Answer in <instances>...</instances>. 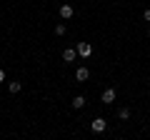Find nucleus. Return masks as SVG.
Masks as SVG:
<instances>
[{
	"mask_svg": "<svg viewBox=\"0 0 150 140\" xmlns=\"http://www.w3.org/2000/svg\"><path fill=\"white\" fill-rule=\"evenodd\" d=\"M100 100L103 103H112V100H115V90H112V88H105L103 95H100Z\"/></svg>",
	"mask_w": 150,
	"mask_h": 140,
	"instance_id": "20e7f679",
	"label": "nucleus"
},
{
	"mask_svg": "<svg viewBox=\"0 0 150 140\" xmlns=\"http://www.w3.org/2000/svg\"><path fill=\"white\" fill-rule=\"evenodd\" d=\"M0 83H5V70H0Z\"/></svg>",
	"mask_w": 150,
	"mask_h": 140,
	"instance_id": "f8f14e48",
	"label": "nucleus"
},
{
	"mask_svg": "<svg viewBox=\"0 0 150 140\" xmlns=\"http://www.w3.org/2000/svg\"><path fill=\"white\" fill-rule=\"evenodd\" d=\"M60 18H63V20H70V18L75 15V10H73V5H68V3H65V5H60Z\"/></svg>",
	"mask_w": 150,
	"mask_h": 140,
	"instance_id": "7ed1b4c3",
	"label": "nucleus"
},
{
	"mask_svg": "<svg viewBox=\"0 0 150 140\" xmlns=\"http://www.w3.org/2000/svg\"><path fill=\"white\" fill-rule=\"evenodd\" d=\"M148 35H150V30H148Z\"/></svg>",
	"mask_w": 150,
	"mask_h": 140,
	"instance_id": "ddd939ff",
	"label": "nucleus"
},
{
	"mask_svg": "<svg viewBox=\"0 0 150 140\" xmlns=\"http://www.w3.org/2000/svg\"><path fill=\"white\" fill-rule=\"evenodd\" d=\"M70 105H73V108H83V105H85V98H83V95H75Z\"/></svg>",
	"mask_w": 150,
	"mask_h": 140,
	"instance_id": "0eeeda50",
	"label": "nucleus"
},
{
	"mask_svg": "<svg viewBox=\"0 0 150 140\" xmlns=\"http://www.w3.org/2000/svg\"><path fill=\"white\" fill-rule=\"evenodd\" d=\"M20 88H23V83H18V80L8 83V90H10V93H20Z\"/></svg>",
	"mask_w": 150,
	"mask_h": 140,
	"instance_id": "6e6552de",
	"label": "nucleus"
},
{
	"mask_svg": "<svg viewBox=\"0 0 150 140\" xmlns=\"http://www.w3.org/2000/svg\"><path fill=\"white\" fill-rule=\"evenodd\" d=\"M118 115H120L123 120H128V118H130V110H128V108H123V110H118Z\"/></svg>",
	"mask_w": 150,
	"mask_h": 140,
	"instance_id": "9d476101",
	"label": "nucleus"
},
{
	"mask_svg": "<svg viewBox=\"0 0 150 140\" xmlns=\"http://www.w3.org/2000/svg\"><path fill=\"white\" fill-rule=\"evenodd\" d=\"M75 78H78L80 83H85L88 78H90V70H88V68H78V70H75Z\"/></svg>",
	"mask_w": 150,
	"mask_h": 140,
	"instance_id": "39448f33",
	"label": "nucleus"
},
{
	"mask_svg": "<svg viewBox=\"0 0 150 140\" xmlns=\"http://www.w3.org/2000/svg\"><path fill=\"white\" fill-rule=\"evenodd\" d=\"M143 18H145L148 23H150V10H145V13H143Z\"/></svg>",
	"mask_w": 150,
	"mask_h": 140,
	"instance_id": "9b49d317",
	"label": "nucleus"
},
{
	"mask_svg": "<svg viewBox=\"0 0 150 140\" xmlns=\"http://www.w3.org/2000/svg\"><path fill=\"white\" fill-rule=\"evenodd\" d=\"M75 55H78V50H73V48H65L63 50V60H65V63H73Z\"/></svg>",
	"mask_w": 150,
	"mask_h": 140,
	"instance_id": "423d86ee",
	"label": "nucleus"
},
{
	"mask_svg": "<svg viewBox=\"0 0 150 140\" xmlns=\"http://www.w3.org/2000/svg\"><path fill=\"white\" fill-rule=\"evenodd\" d=\"M75 50H78L80 58H90V55H93V45L90 43H78V48H75Z\"/></svg>",
	"mask_w": 150,
	"mask_h": 140,
	"instance_id": "f257e3e1",
	"label": "nucleus"
},
{
	"mask_svg": "<svg viewBox=\"0 0 150 140\" xmlns=\"http://www.w3.org/2000/svg\"><path fill=\"white\" fill-rule=\"evenodd\" d=\"M90 128H93V133H105L108 123H105V120H103V118H95V120H93V123H90Z\"/></svg>",
	"mask_w": 150,
	"mask_h": 140,
	"instance_id": "f03ea898",
	"label": "nucleus"
},
{
	"mask_svg": "<svg viewBox=\"0 0 150 140\" xmlns=\"http://www.w3.org/2000/svg\"><path fill=\"white\" fill-rule=\"evenodd\" d=\"M55 35H65V25H63V23L55 25Z\"/></svg>",
	"mask_w": 150,
	"mask_h": 140,
	"instance_id": "1a4fd4ad",
	"label": "nucleus"
}]
</instances>
